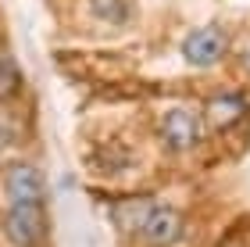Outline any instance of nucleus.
Instances as JSON below:
<instances>
[{
    "instance_id": "4",
    "label": "nucleus",
    "mask_w": 250,
    "mask_h": 247,
    "mask_svg": "<svg viewBox=\"0 0 250 247\" xmlns=\"http://www.w3.org/2000/svg\"><path fill=\"white\" fill-rule=\"evenodd\" d=\"M229 50H232L229 29L218 25V22L189 29L186 40H183V61L189 68H214V65H222L229 58Z\"/></svg>"
},
{
    "instance_id": "7",
    "label": "nucleus",
    "mask_w": 250,
    "mask_h": 247,
    "mask_svg": "<svg viewBox=\"0 0 250 247\" xmlns=\"http://www.w3.org/2000/svg\"><path fill=\"white\" fill-rule=\"evenodd\" d=\"M25 90V75H21L15 54L0 43V104H15Z\"/></svg>"
},
{
    "instance_id": "5",
    "label": "nucleus",
    "mask_w": 250,
    "mask_h": 247,
    "mask_svg": "<svg viewBox=\"0 0 250 247\" xmlns=\"http://www.w3.org/2000/svg\"><path fill=\"white\" fill-rule=\"evenodd\" d=\"M204 122H208L211 136H225V133L240 129L247 115H250V93L236 86H225V90H214V93L204 97Z\"/></svg>"
},
{
    "instance_id": "2",
    "label": "nucleus",
    "mask_w": 250,
    "mask_h": 247,
    "mask_svg": "<svg viewBox=\"0 0 250 247\" xmlns=\"http://www.w3.org/2000/svg\"><path fill=\"white\" fill-rule=\"evenodd\" d=\"M0 237L7 247H47L50 240L47 201H7L0 211Z\"/></svg>"
},
{
    "instance_id": "1",
    "label": "nucleus",
    "mask_w": 250,
    "mask_h": 247,
    "mask_svg": "<svg viewBox=\"0 0 250 247\" xmlns=\"http://www.w3.org/2000/svg\"><path fill=\"white\" fill-rule=\"evenodd\" d=\"M154 133H157L161 147L172 154V158H193V154H200L208 136H211L208 122H204V111L186 108V104L165 108L161 115H157Z\"/></svg>"
},
{
    "instance_id": "3",
    "label": "nucleus",
    "mask_w": 250,
    "mask_h": 247,
    "mask_svg": "<svg viewBox=\"0 0 250 247\" xmlns=\"http://www.w3.org/2000/svg\"><path fill=\"white\" fill-rule=\"evenodd\" d=\"M189 233V215L179 204L168 201H154V208L146 211L143 226L136 229V247H179Z\"/></svg>"
},
{
    "instance_id": "10",
    "label": "nucleus",
    "mask_w": 250,
    "mask_h": 247,
    "mask_svg": "<svg viewBox=\"0 0 250 247\" xmlns=\"http://www.w3.org/2000/svg\"><path fill=\"white\" fill-rule=\"evenodd\" d=\"M240 65H243V72L250 75V43H247V47L240 50Z\"/></svg>"
},
{
    "instance_id": "6",
    "label": "nucleus",
    "mask_w": 250,
    "mask_h": 247,
    "mask_svg": "<svg viewBox=\"0 0 250 247\" xmlns=\"http://www.w3.org/2000/svg\"><path fill=\"white\" fill-rule=\"evenodd\" d=\"M0 190L7 201H47L43 168L29 158H11L0 168Z\"/></svg>"
},
{
    "instance_id": "9",
    "label": "nucleus",
    "mask_w": 250,
    "mask_h": 247,
    "mask_svg": "<svg viewBox=\"0 0 250 247\" xmlns=\"http://www.w3.org/2000/svg\"><path fill=\"white\" fill-rule=\"evenodd\" d=\"M93 15L97 18H118V22H125L132 11H129V0H93Z\"/></svg>"
},
{
    "instance_id": "8",
    "label": "nucleus",
    "mask_w": 250,
    "mask_h": 247,
    "mask_svg": "<svg viewBox=\"0 0 250 247\" xmlns=\"http://www.w3.org/2000/svg\"><path fill=\"white\" fill-rule=\"evenodd\" d=\"M21 136H25V133H21V118H18L15 104H0V154L18 147Z\"/></svg>"
}]
</instances>
